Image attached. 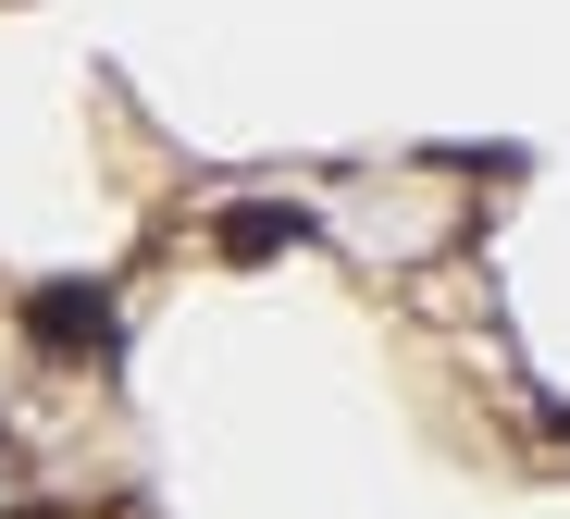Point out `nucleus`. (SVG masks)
Here are the masks:
<instances>
[{
	"label": "nucleus",
	"instance_id": "obj_1",
	"mask_svg": "<svg viewBox=\"0 0 570 519\" xmlns=\"http://www.w3.org/2000/svg\"><path fill=\"white\" fill-rule=\"evenodd\" d=\"M26 335L50 359H112V285H38L26 297Z\"/></svg>",
	"mask_w": 570,
	"mask_h": 519
},
{
	"label": "nucleus",
	"instance_id": "obj_2",
	"mask_svg": "<svg viewBox=\"0 0 570 519\" xmlns=\"http://www.w3.org/2000/svg\"><path fill=\"white\" fill-rule=\"evenodd\" d=\"M285 236H298V211H273V198L261 211H224V260H273Z\"/></svg>",
	"mask_w": 570,
	"mask_h": 519
},
{
	"label": "nucleus",
	"instance_id": "obj_3",
	"mask_svg": "<svg viewBox=\"0 0 570 519\" xmlns=\"http://www.w3.org/2000/svg\"><path fill=\"white\" fill-rule=\"evenodd\" d=\"M0 507H13V495H0Z\"/></svg>",
	"mask_w": 570,
	"mask_h": 519
}]
</instances>
